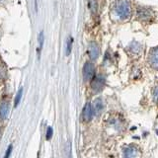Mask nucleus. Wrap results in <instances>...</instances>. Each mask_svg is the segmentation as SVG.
<instances>
[{"label": "nucleus", "instance_id": "nucleus-1", "mask_svg": "<svg viewBox=\"0 0 158 158\" xmlns=\"http://www.w3.org/2000/svg\"><path fill=\"white\" fill-rule=\"evenodd\" d=\"M115 13L121 20L130 19L131 15V7L128 0H117L115 4Z\"/></svg>", "mask_w": 158, "mask_h": 158}, {"label": "nucleus", "instance_id": "nucleus-2", "mask_svg": "<svg viewBox=\"0 0 158 158\" xmlns=\"http://www.w3.org/2000/svg\"><path fill=\"white\" fill-rule=\"evenodd\" d=\"M95 76V67H94L93 63L87 62L83 67V78L85 81L92 80V78Z\"/></svg>", "mask_w": 158, "mask_h": 158}, {"label": "nucleus", "instance_id": "nucleus-3", "mask_svg": "<svg viewBox=\"0 0 158 158\" xmlns=\"http://www.w3.org/2000/svg\"><path fill=\"white\" fill-rule=\"evenodd\" d=\"M104 86H105V78L103 76H94L92 78L91 82V87L93 89V91H95L96 93H99L100 91L103 90Z\"/></svg>", "mask_w": 158, "mask_h": 158}, {"label": "nucleus", "instance_id": "nucleus-4", "mask_svg": "<svg viewBox=\"0 0 158 158\" xmlns=\"http://www.w3.org/2000/svg\"><path fill=\"white\" fill-rule=\"evenodd\" d=\"M88 53L89 56L92 59H97L99 56V53H100V49H99V47L97 46V44L95 43H91L90 46H89L88 48Z\"/></svg>", "mask_w": 158, "mask_h": 158}, {"label": "nucleus", "instance_id": "nucleus-5", "mask_svg": "<svg viewBox=\"0 0 158 158\" xmlns=\"http://www.w3.org/2000/svg\"><path fill=\"white\" fill-rule=\"evenodd\" d=\"M92 107V110H93V115H96L99 116L103 111V101L101 99H96L95 101L93 102V106Z\"/></svg>", "mask_w": 158, "mask_h": 158}, {"label": "nucleus", "instance_id": "nucleus-6", "mask_svg": "<svg viewBox=\"0 0 158 158\" xmlns=\"http://www.w3.org/2000/svg\"><path fill=\"white\" fill-rule=\"evenodd\" d=\"M93 110H92V107L90 104H86L85 106H84V109H83V112H82V117L84 118V121L86 122H89L93 118Z\"/></svg>", "mask_w": 158, "mask_h": 158}, {"label": "nucleus", "instance_id": "nucleus-7", "mask_svg": "<svg viewBox=\"0 0 158 158\" xmlns=\"http://www.w3.org/2000/svg\"><path fill=\"white\" fill-rule=\"evenodd\" d=\"M9 114V103L2 102L0 104V118L5 120Z\"/></svg>", "mask_w": 158, "mask_h": 158}, {"label": "nucleus", "instance_id": "nucleus-8", "mask_svg": "<svg viewBox=\"0 0 158 158\" xmlns=\"http://www.w3.org/2000/svg\"><path fill=\"white\" fill-rule=\"evenodd\" d=\"M149 62L152 65V67L156 69L157 68V64H158V57H157V49L156 48H153L151 52H150V56H149Z\"/></svg>", "mask_w": 158, "mask_h": 158}, {"label": "nucleus", "instance_id": "nucleus-9", "mask_svg": "<svg viewBox=\"0 0 158 158\" xmlns=\"http://www.w3.org/2000/svg\"><path fill=\"white\" fill-rule=\"evenodd\" d=\"M22 94H23V89H22V88H20V90L18 91L17 95H16V98H15V102H14V107H15V108H16V107L19 105L20 101H21Z\"/></svg>", "mask_w": 158, "mask_h": 158}, {"label": "nucleus", "instance_id": "nucleus-10", "mask_svg": "<svg viewBox=\"0 0 158 158\" xmlns=\"http://www.w3.org/2000/svg\"><path fill=\"white\" fill-rule=\"evenodd\" d=\"M71 49H72V39L68 38L67 43H66V56H69V54H70Z\"/></svg>", "mask_w": 158, "mask_h": 158}, {"label": "nucleus", "instance_id": "nucleus-11", "mask_svg": "<svg viewBox=\"0 0 158 158\" xmlns=\"http://www.w3.org/2000/svg\"><path fill=\"white\" fill-rule=\"evenodd\" d=\"M52 136V128L51 127H48V131H47V139L49 140Z\"/></svg>", "mask_w": 158, "mask_h": 158}, {"label": "nucleus", "instance_id": "nucleus-12", "mask_svg": "<svg viewBox=\"0 0 158 158\" xmlns=\"http://www.w3.org/2000/svg\"><path fill=\"white\" fill-rule=\"evenodd\" d=\"M12 144H10L9 147L7 148V150H6V153H5V155H4V158H9L10 154H11V152H12Z\"/></svg>", "mask_w": 158, "mask_h": 158}]
</instances>
